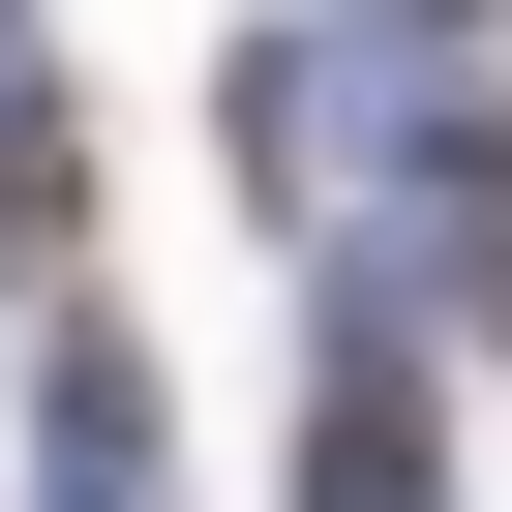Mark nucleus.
I'll return each instance as SVG.
<instances>
[{
	"instance_id": "nucleus-1",
	"label": "nucleus",
	"mask_w": 512,
	"mask_h": 512,
	"mask_svg": "<svg viewBox=\"0 0 512 512\" xmlns=\"http://www.w3.org/2000/svg\"><path fill=\"white\" fill-rule=\"evenodd\" d=\"M302 512H452V392H422L392 332H362V362L302 392Z\"/></svg>"
}]
</instances>
